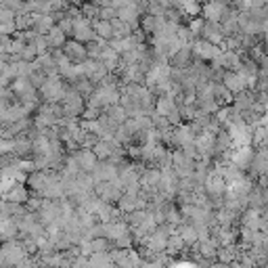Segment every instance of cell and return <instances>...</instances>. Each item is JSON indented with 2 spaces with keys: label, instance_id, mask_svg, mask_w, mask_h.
<instances>
[{
  "label": "cell",
  "instance_id": "obj_9",
  "mask_svg": "<svg viewBox=\"0 0 268 268\" xmlns=\"http://www.w3.org/2000/svg\"><path fill=\"white\" fill-rule=\"evenodd\" d=\"M47 40H49V44H51V49H63L65 44H67V36H65V32H63L59 26H55V28L47 34Z\"/></svg>",
  "mask_w": 268,
  "mask_h": 268
},
{
  "label": "cell",
  "instance_id": "obj_5",
  "mask_svg": "<svg viewBox=\"0 0 268 268\" xmlns=\"http://www.w3.org/2000/svg\"><path fill=\"white\" fill-rule=\"evenodd\" d=\"M42 95L47 97L49 101H57V99H65V91H63V84L57 80V78H49L47 82H44V86H42Z\"/></svg>",
  "mask_w": 268,
  "mask_h": 268
},
{
  "label": "cell",
  "instance_id": "obj_11",
  "mask_svg": "<svg viewBox=\"0 0 268 268\" xmlns=\"http://www.w3.org/2000/svg\"><path fill=\"white\" fill-rule=\"evenodd\" d=\"M111 26H114V38H128L130 32H132V26L124 24L122 19H114L111 21Z\"/></svg>",
  "mask_w": 268,
  "mask_h": 268
},
{
  "label": "cell",
  "instance_id": "obj_13",
  "mask_svg": "<svg viewBox=\"0 0 268 268\" xmlns=\"http://www.w3.org/2000/svg\"><path fill=\"white\" fill-rule=\"evenodd\" d=\"M99 19H105V21L118 19V9H116V7H103L101 13H99Z\"/></svg>",
  "mask_w": 268,
  "mask_h": 268
},
{
  "label": "cell",
  "instance_id": "obj_14",
  "mask_svg": "<svg viewBox=\"0 0 268 268\" xmlns=\"http://www.w3.org/2000/svg\"><path fill=\"white\" fill-rule=\"evenodd\" d=\"M9 199H15V201H17V199H21V201H24V199H26V191L15 187V189H13V193L9 195Z\"/></svg>",
  "mask_w": 268,
  "mask_h": 268
},
{
  "label": "cell",
  "instance_id": "obj_2",
  "mask_svg": "<svg viewBox=\"0 0 268 268\" xmlns=\"http://www.w3.org/2000/svg\"><path fill=\"white\" fill-rule=\"evenodd\" d=\"M229 7L227 3H220V0H210V3H206L204 7V17L210 21V24H222V19H225L229 15Z\"/></svg>",
  "mask_w": 268,
  "mask_h": 268
},
{
  "label": "cell",
  "instance_id": "obj_15",
  "mask_svg": "<svg viewBox=\"0 0 268 268\" xmlns=\"http://www.w3.org/2000/svg\"><path fill=\"white\" fill-rule=\"evenodd\" d=\"M132 0H114V7L116 9H122V7H126V5H130Z\"/></svg>",
  "mask_w": 268,
  "mask_h": 268
},
{
  "label": "cell",
  "instance_id": "obj_7",
  "mask_svg": "<svg viewBox=\"0 0 268 268\" xmlns=\"http://www.w3.org/2000/svg\"><path fill=\"white\" fill-rule=\"evenodd\" d=\"M193 51H195V55H199L201 59H218V57H220V51L214 47L212 42H208V40H197V42L193 44Z\"/></svg>",
  "mask_w": 268,
  "mask_h": 268
},
{
  "label": "cell",
  "instance_id": "obj_6",
  "mask_svg": "<svg viewBox=\"0 0 268 268\" xmlns=\"http://www.w3.org/2000/svg\"><path fill=\"white\" fill-rule=\"evenodd\" d=\"M222 84H225L229 91L233 93V95H241L245 88H248V84H245V80L241 78V74L237 72H229V74H225V78H222Z\"/></svg>",
  "mask_w": 268,
  "mask_h": 268
},
{
  "label": "cell",
  "instance_id": "obj_16",
  "mask_svg": "<svg viewBox=\"0 0 268 268\" xmlns=\"http://www.w3.org/2000/svg\"><path fill=\"white\" fill-rule=\"evenodd\" d=\"M74 3H80V0H74Z\"/></svg>",
  "mask_w": 268,
  "mask_h": 268
},
{
  "label": "cell",
  "instance_id": "obj_12",
  "mask_svg": "<svg viewBox=\"0 0 268 268\" xmlns=\"http://www.w3.org/2000/svg\"><path fill=\"white\" fill-rule=\"evenodd\" d=\"M93 149H95V155H97V158H101V160L111 158V143L109 141H99Z\"/></svg>",
  "mask_w": 268,
  "mask_h": 268
},
{
  "label": "cell",
  "instance_id": "obj_1",
  "mask_svg": "<svg viewBox=\"0 0 268 268\" xmlns=\"http://www.w3.org/2000/svg\"><path fill=\"white\" fill-rule=\"evenodd\" d=\"M74 40H78V42H82V44L99 40V36H97V32H95V26H93L91 19L76 17V21H74Z\"/></svg>",
  "mask_w": 268,
  "mask_h": 268
},
{
  "label": "cell",
  "instance_id": "obj_3",
  "mask_svg": "<svg viewBox=\"0 0 268 268\" xmlns=\"http://www.w3.org/2000/svg\"><path fill=\"white\" fill-rule=\"evenodd\" d=\"M63 53H65V57L70 59V61H76V63H84L86 61V57H88V51H86V47L82 42H78V40H70L63 47Z\"/></svg>",
  "mask_w": 268,
  "mask_h": 268
},
{
  "label": "cell",
  "instance_id": "obj_8",
  "mask_svg": "<svg viewBox=\"0 0 268 268\" xmlns=\"http://www.w3.org/2000/svg\"><path fill=\"white\" fill-rule=\"evenodd\" d=\"M222 36H225V30H222V26L220 24H206V28H204V40H208V42H212V44H218V42H222Z\"/></svg>",
  "mask_w": 268,
  "mask_h": 268
},
{
  "label": "cell",
  "instance_id": "obj_10",
  "mask_svg": "<svg viewBox=\"0 0 268 268\" xmlns=\"http://www.w3.org/2000/svg\"><path fill=\"white\" fill-rule=\"evenodd\" d=\"M93 26H95V32L101 40H114V26H111V21L97 19Z\"/></svg>",
  "mask_w": 268,
  "mask_h": 268
},
{
  "label": "cell",
  "instance_id": "obj_4",
  "mask_svg": "<svg viewBox=\"0 0 268 268\" xmlns=\"http://www.w3.org/2000/svg\"><path fill=\"white\" fill-rule=\"evenodd\" d=\"M141 5L137 3V0H132L130 5H126V7H122V9H118V19H122L124 24H128V26H137V21H139V15H141Z\"/></svg>",
  "mask_w": 268,
  "mask_h": 268
}]
</instances>
